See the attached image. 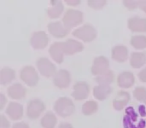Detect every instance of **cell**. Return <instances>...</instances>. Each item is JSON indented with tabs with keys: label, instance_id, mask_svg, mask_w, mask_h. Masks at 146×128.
I'll return each instance as SVG.
<instances>
[{
	"label": "cell",
	"instance_id": "8d00e7d4",
	"mask_svg": "<svg viewBox=\"0 0 146 128\" xmlns=\"http://www.w3.org/2000/svg\"><path fill=\"white\" fill-rule=\"evenodd\" d=\"M58 128H73V126L71 125L70 123H66V122H63V123H61L60 125L58 126Z\"/></svg>",
	"mask_w": 146,
	"mask_h": 128
},
{
	"label": "cell",
	"instance_id": "5b68a950",
	"mask_svg": "<svg viewBox=\"0 0 146 128\" xmlns=\"http://www.w3.org/2000/svg\"><path fill=\"white\" fill-rule=\"evenodd\" d=\"M37 68H38L39 72L41 75L45 76V77H52L56 74V67L55 65L51 62L49 59L42 57L37 60Z\"/></svg>",
	"mask_w": 146,
	"mask_h": 128
},
{
	"label": "cell",
	"instance_id": "52a82bcc",
	"mask_svg": "<svg viewBox=\"0 0 146 128\" xmlns=\"http://www.w3.org/2000/svg\"><path fill=\"white\" fill-rule=\"evenodd\" d=\"M107 71H109V61H108V59L104 56L96 57L91 66V73L97 77V76L106 73Z\"/></svg>",
	"mask_w": 146,
	"mask_h": 128
},
{
	"label": "cell",
	"instance_id": "7a4b0ae2",
	"mask_svg": "<svg viewBox=\"0 0 146 128\" xmlns=\"http://www.w3.org/2000/svg\"><path fill=\"white\" fill-rule=\"evenodd\" d=\"M72 34L74 37L84 41V42H91L96 38L97 32H96V29L92 25L85 24L83 26L76 28L72 32Z\"/></svg>",
	"mask_w": 146,
	"mask_h": 128
},
{
	"label": "cell",
	"instance_id": "d590c367",
	"mask_svg": "<svg viewBox=\"0 0 146 128\" xmlns=\"http://www.w3.org/2000/svg\"><path fill=\"white\" fill-rule=\"evenodd\" d=\"M139 8L146 13V1H139Z\"/></svg>",
	"mask_w": 146,
	"mask_h": 128
},
{
	"label": "cell",
	"instance_id": "9c48e42d",
	"mask_svg": "<svg viewBox=\"0 0 146 128\" xmlns=\"http://www.w3.org/2000/svg\"><path fill=\"white\" fill-rule=\"evenodd\" d=\"M71 81V76L67 70L61 69L56 72L54 76H53V83L59 89H64V88L68 87Z\"/></svg>",
	"mask_w": 146,
	"mask_h": 128
},
{
	"label": "cell",
	"instance_id": "6da1fadb",
	"mask_svg": "<svg viewBox=\"0 0 146 128\" xmlns=\"http://www.w3.org/2000/svg\"><path fill=\"white\" fill-rule=\"evenodd\" d=\"M54 110L61 117H68L75 111V105L67 97H60L54 104Z\"/></svg>",
	"mask_w": 146,
	"mask_h": 128
},
{
	"label": "cell",
	"instance_id": "74e56055",
	"mask_svg": "<svg viewBox=\"0 0 146 128\" xmlns=\"http://www.w3.org/2000/svg\"><path fill=\"white\" fill-rule=\"evenodd\" d=\"M145 104H146V102H145Z\"/></svg>",
	"mask_w": 146,
	"mask_h": 128
},
{
	"label": "cell",
	"instance_id": "9a60e30c",
	"mask_svg": "<svg viewBox=\"0 0 146 128\" xmlns=\"http://www.w3.org/2000/svg\"><path fill=\"white\" fill-rule=\"evenodd\" d=\"M134 82H135V77H134L133 73L129 71H123L117 77L118 86L123 89L130 88L134 84Z\"/></svg>",
	"mask_w": 146,
	"mask_h": 128
},
{
	"label": "cell",
	"instance_id": "ba28073f",
	"mask_svg": "<svg viewBox=\"0 0 146 128\" xmlns=\"http://www.w3.org/2000/svg\"><path fill=\"white\" fill-rule=\"evenodd\" d=\"M49 37L44 31H37L33 33L30 38V44L34 49H43L48 45Z\"/></svg>",
	"mask_w": 146,
	"mask_h": 128
},
{
	"label": "cell",
	"instance_id": "ffe728a7",
	"mask_svg": "<svg viewBox=\"0 0 146 128\" xmlns=\"http://www.w3.org/2000/svg\"><path fill=\"white\" fill-rule=\"evenodd\" d=\"M112 91V88L110 87V85H101L98 84L97 86L93 88V96L97 100H105L108 97L110 93Z\"/></svg>",
	"mask_w": 146,
	"mask_h": 128
},
{
	"label": "cell",
	"instance_id": "4dcf8cb0",
	"mask_svg": "<svg viewBox=\"0 0 146 128\" xmlns=\"http://www.w3.org/2000/svg\"><path fill=\"white\" fill-rule=\"evenodd\" d=\"M10 127V122L6 119L4 115L0 116V128H9Z\"/></svg>",
	"mask_w": 146,
	"mask_h": 128
},
{
	"label": "cell",
	"instance_id": "30bf717a",
	"mask_svg": "<svg viewBox=\"0 0 146 128\" xmlns=\"http://www.w3.org/2000/svg\"><path fill=\"white\" fill-rule=\"evenodd\" d=\"M48 31L53 37L56 38H63L70 32V29L67 28L62 22L56 21V22H50L48 24Z\"/></svg>",
	"mask_w": 146,
	"mask_h": 128
},
{
	"label": "cell",
	"instance_id": "5bb4252c",
	"mask_svg": "<svg viewBox=\"0 0 146 128\" xmlns=\"http://www.w3.org/2000/svg\"><path fill=\"white\" fill-rule=\"evenodd\" d=\"M49 53L52 59L57 63H62L64 60V50L62 42H55L49 48Z\"/></svg>",
	"mask_w": 146,
	"mask_h": 128
},
{
	"label": "cell",
	"instance_id": "4fadbf2b",
	"mask_svg": "<svg viewBox=\"0 0 146 128\" xmlns=\"http://www.w3.org/2000/svg\"><path fill=\"white\" fill-rule=\"evenodd\" d=\"M63 50L66 55H72L75 53L81 52L83 50V45L79 41L68 39V40L63 42Z\"/></svg>",
	"mask_w": 146,
	"mask_h": 128
},
{
	"label": "cell",
	"instance_id": "44dd1931",
	"mask_svg": "<svg viewBox=\"0 0 146 128\" xmlns=\"http://www.w3.org/2000/svg\"><path fill=\"white\" fill-rule=\"evenodd\" d=\"M146 63V54L144 52H133L130 57V65L133 68H140Z\"/></svg>",
	"mask_w": 146,
	"mask_h": 128
},
{
	"label": "cell",
	"instance_id": "7402d4cb",
	"mask_svg": "<svg viewBox=\"0 0 146 128\" xmlns=\"http://www.w3.org/2000/svg\"><path fill=\"white\" fill-rule=\"evenodd\" d=\"M15 79V71L11 68L4 67L0 71V83L7 85Z\"/></svg>",
	"mask_w": 146,
	"mask_h": 128
},
{
	"label": "cell",
	"instance_id": "1f68e13d",
	"mask_svg": "<svg viewBox=\"0 0 146 128\" xmlns=\"http://www.w3.org/2000/svg\"><path fill=\"white\" fill-rule=\"evenodd\" d=\"M138 77H139V79L141 80L142 82H146V67L144 68V69H142L141 71L139 72V74H138Z\"/></svg>",
	"mask_w": 146,
	"mask_h": 128
},
{
	"label": "cell",
	"instance_id": "277c9868",
	"mask_svg": "<svg viewBox=\"0 0 146 128\" xmlns=\"http://www.w3.org/2000/svg\"><path fill=\"white\" fill-rule=\"evenodd\" d=\"M20 78L26 85L33 87L39 81V76L37 71L32 66H25L20 71Z\"/></svg>",
	"mask_w": 146,
	"mask_h": 128
},
{
	"label": "cell",
	"instance_id": "d6986e66",
	"mask_svg": "<svg viewBox=\"0 0 146 128\" xmlns=\"http://www.w3.org/2000/svg\"><path fill=\"white\" fill-rule=\"evenodd\" d=\"M112 58L117 62H124L128 58V49L124 45H117L112 49Z\"/></svg>",
	"mask_w": 146,
	"mask_h": 128
},
{
	"label": "cell",
	"instance_id": "836d02e7",
	"mask_svg": "<svg viewBox=\"0 0 146 128\" xmlns=\"http://www.w3.org/2000/svg\"><path fill=\"white\" fill-rule=\"evenodd\" d=\"M12 128H29V126L24 122H17L12 126Z\"/></svg>",
	"mask_w": 146,
	"mask_h": 128
},
{
	"label": "cell",
	"instance_id": "d4e9b609",
	"mask_svg": "<svg viewBox=\"0 0 146 128\" xmlns=\"http://www.w3.org/2000/svg\"><path fill=\"white\" fill-rule=\"evenodd\" d=\"M95 81L98 84H101V85H110V83L114 81V73L111 70H109L106 73L97 76L95 78Z\"/></svg>",
	"mask_w": 146,
	"mask_h": 128
},
{
	"label": "cell",
	"instance_id": "8fae6325",
	"mask_svg": "<svg viewBox=\"0 0 146 128\" xmlns=\"http://www.w3.org/2000/svg\"><path fill=\"white\" fill-rule=\"evenodd\" d=\"M73 92H72V97L75 100H84L88 97L89 95V85L88 83L84 81H79L77 83L74 84L73 87Z\"/></svg>",
	"mask_w": 146,
	"mask_h": 128
},
{
	"label": "cell",
	"instance_id": "2e32d148",
	"mask_svg": "<svg viewBox=\"0 0 146 128\" xmlns=\"http://www.w3.org/2000/svg\"><path fill=\"white\" fill-rule=\"evenodd\" d=\"M7 93H8L9 97L12 98V99L20 100L22 98H24L25 95H26V89H25L22 84L15 83L13 85H11L10 87H8Z\"/></svg>",
	"mask_w": 146,
	"mask_h": 128
},
{
	"label": "cell",
	"instance_id": "4316f807",
	"mask_svg": "<svg viewBox=\"0 0 146 128\" xmlns=\"http://www.w3.org/2000/svg\"><path fill=\"white\" fill-rule=\"evenodd\" d=\"M130 43L135 49H144L146 48V36L134 35L130 40Z\"/></svg>",
	"mask_w": 146,
	"mask_h": 128
},
{
	"label": "cell",
	"instance_id": "ac0fdd59",
	"mask_svg": "<svg viewBox=\"0 0 146 128\" xmlns=\"http://www.w3.org/2000/svg\"><path fill=\"white\" fill-rule=\"evenodd\" d=\"M130 100V94L127 91H119L113 100V107L115 110H122L128 104Z\"/></svg>",
	"mask_w": 146,
	"mask_h": 128
},
{
	"label": "cell",
	"instance_id": "d6a6232c",
	"mask_svg": "<svg viewBox=\"0 0 146 128\" xmlns=\"http://www.w3.org/2000/svg\"><path fill=\"white\" fill-rule=\"evenodd\" d=\"M5 104H6V97L4 96V94H0V109L2 110L4 108Z\"/></svg>",
	"mask_w": 146,
	"mask_h": 128
},
{
	"label": "cell",
	"instance_id": "cb8c5ba5",
	"mask_svg": "<svg viewBox=\"0 0 146 128\" xmlns=\"http://www.w3.org/2000/svg\"><path fill=\"white\" fill-rule=\"evenodd\" d=\"M57 123V118L54 113L48 112L41 119V126L43 128H55Z\"/></svg>",
	"mask_w": 146,
	"mask_h": 128
},
{
	"label": "cell",
	"instance_id": "f546056e",
	"mask_svg": "<svg viewBox=\"0 0 146 128\" xmlns=\"http://www.w3.org/2000/svg\"><path fill=\"white\" fill-rule=\"evenodd\" d=\"M123 4L128 10H134V9H136L137 7H139V2H138V1H133V0H129V1L124 0Z\"/></svg>",
	"mask_w": 146,
	"mask_h": 128
},
{
	"label": "cell",
	"instance_id": "603a6c76",
	"mask_svg": "<svg viewBox=\"0 0 146 128\" xmlns=\"http://www.w3.org/2000/svg\"><path fill=\"white\" fill-rule=\"evenodd\" d=\"M52 6L47 10V14L50 18H58L63 12V3L61 1H52L51 2Z\"/></svg>",
	"mask_w": 146,
	"mask_h": 128
},
{
	"label": "cell",
	"instance_id": "7c38bea8",
	"mask_svg": "<svg viewBox=\"0 0 146 128\" xmlns=\"http://www.w3.org/2000/svg\"><path fill=\"white\" fill-rule=\"evenodd\" d=\"M128 28L132 32H146V18L142 17H131L128 19Z\"/></svg>",
	"mask_w": 146,
	"mask_h": 128
},
{
	"label": "cell",
	"instance_id": "f1b7e54d",
	"mask_svg": "<svg viewBox=\"0 0 146 128\" xmlns=\"http://www.w3.org/2000/svg\"><path fill=\"white\" fill-rule=\"evenodd\" d=\"M87 4L88 6L95 9V10H100L102 7L106 5V1H104V0H90L87 2Z\"/></svg>",
	"mask_w": 146,
	"mask_h": 128
},
{
	"label": "cell",
	"instance_id": "8992f818",
	"mask_svg": "<svg viewBox=\"0 0 146 128\" xmlns=\"http://www.w3.org/2000/svg\"><path fill=\"white\" fill-rule=\"evenodd\" d=\"M44 110H45V105L41 100L33 99L28 102L26 114L30 119H36V118H38L43 113Z\"/></svg>",
	"mask_w": 146,
	"mask_h": 128
},
{
	"label": "cell",
	"instance_id": "e575fe53",
	"mask_svg": "<svg viewBox=\"0 0 146 128\" xmlns=\"http://www.w3.org/2000/svg\"><path fill=\"white\" fill-rule=\"evenodd\" d=\"M80 3H81V1H79V0H67L66 1V4L72 5V6H76Z\"/></svg>",
	"mask_w": 146,
	"mask_h": 128
},
{
	"label": "cell",
	"instance_id": "484cf974",
	"mask_svg": "<svg viewBox=\"0 0 146 128\" xmlns=\"http://www.w3.org/2000/svg\"><path fill=\"white\" fill-rule=\"evenodd\" d=\"M98 109V104L93 100H89V101L85 102L82 106V113L86 116L92 115L93 113H95Z\"/></svg>",
	"mask_w": 146,
	"mask_h": 128
},
{
	"label": "cell",
	"instance_id": "83f0119b",
	"mask_svg": "<svg viewBox=\"0 0 146 128\" xmlns=\"http://www.w3.org/2000/svg\"><path fill=\"white\" fill-rule=\"evenodd\" d=\"M133 96L139 102H146V88L139 86L133 91Z\"/></svg>",
	"mask_w": 146,
	"mask_h": 128
},
{
	"label": "cell",
	"instance_id": "3957f363",
	"mask_svg": "<svg viewBox=\"0 0 146 128\" xmlns=\"http://www.w3.org/2000/svg\"><path fill=\"white\" fill-rule=\"evenodd\" d=\"M82 21H83V13L75 9H68L64 13V16L62 18V23L69 29L79 25L80 23H82Z\"/></svg>",
	"mask_w": 146,
	"mask_h": 128
},
{
	"label": "cell",
	"instance_id": "e0dca14e",
	"mask_svg": "<svg viewBox=\"0 0 146 128\" xmlns=\"http://www.w3.org/2000/svg\"><path fill=\"white\" fill-rule=\"evenodd\" d=\"M7 115L12 120H19L23 116V106L16 102H10L6 109Z\"/></svg>",
	"mask_w": 146,
	"mask_h": 128
}]
</instances>
